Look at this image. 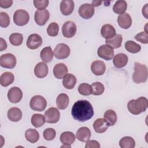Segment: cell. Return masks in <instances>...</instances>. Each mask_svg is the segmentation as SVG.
Segmentation results:
<instances>
[{
    "label": "cell",
    "instance_id": "obj_1",
    "mask_svg": "<svg viewBox=\"0 0 148 148\" xmlns=\"http://www.w3.org/2000/svg\"><path fill=\"white\" fill-rule=\"evenodd\" d=\"M71 114L75 120L84 122L92 118L94 110L90 102L87 100H79L73 104Z\"/></svg>",
    "mask_w": 148,
    "mask_h": 148
},
{
    "label": "cell",
    "instance_id": "obj_2",
    "mask_svg": "<svg viewBox=\"0 0 148 148\" xmlns=\"http://www.w3.org/2000/svg\"><path fill=\"white\" fill-rule=\"evenodd\" d=\"M148 107V100L146 98L140 97L136 99H131L127 103L129 112L134 115H138L146 111Z\"/></svg>",
    "mask_w": 148,
    "mask_h": 148
},
{
    "label": "cell",
    "instance_id": "obj_3",
    "mask_svg": "<svg viewBox=\"0 0 148 148\" xmlns=\"http://www.w3.org/2000/svg\"><path fill=\"white\" fill-rule=\"evenodd\" d=\"M147 67L146 65L138 62L134 63V73L132 75V80L139 84L145 83L147 79Z\"/></svg>",
    "mask_w": 148,
    "mask_h": 148
},
{
    "label": "cell",
    "instance_id": "obj_4",
    "mask_svg": "<svg viewBox=\"0 0 148 148\" xmlns=\"http://www.w3.org/2000/svg\"><path fill=\"white\" fill-rule=\"evenodd\" d=\"M47 106V102L45 98L41 95H35L30 100L29 106L35 111L42 112Z\"/></svg>",
    "mask_w": 148,
    "mask_h": 148
},
{
    "label": "cell",
    "instance_id": "obj_5",
    "mask_svg": "<svg viewBox=\"0 0 148 148\" xmlns=\"http://www.w3.org/2000/svg\"><path fill=\"white\" fill-rule=\"evenodd\" d=\"M13 21L18 26H24L26 25L29 20L28 13L24 10H17L13 14Z\"/></svg>",
    "mask_w": 148,
    "mask_h": 148
},
{
    "label": "cell",
    "instance_id": "obj_6",
    "mask_svg": "<svg viewBox=\"0 0 148 148\" xmlns=\"http://www.w3.org/2000/svg\"><path fill=\"white\" fill-rule=\"evenodd\" d=\"M16 57L11 53H6L0 57V65L5 68L12 69L16 65Z\"/></svg>",
    "mask_w": 148,
    "mask_h": 148
},
{
    "label": "cell",
    "instance_id": "obj_7",
    "mask_svg": "<svg viewBox=\"0 0 148 148\" xmlns=\"http://www.w3.org/2000/svg\"><path fill=\"white\" fill-rule=\"evenodd\" d=\"M70 48L65 43L58 44L54 50V56L57 59H65L68 57L70 54Z\"/></svg>",
    "mask_w": 148,
    "mask_h": 148
},
{
    "label": "cell",
    "instance_id": "obj_8",
    "mask_svg": "<svg viewBox=\"0 0 148 148\" xmlns=\"http://www.w3.org/2000/svg\"><path fill=\"white\" fill-rule=\"evenodd\" d=\"M46 121L48 123L54 124L57 123L60 117L59 110L56 108H50L45 112Z\"/></svg>",
    "mask_w": 148,
    "mask_h": 148
},
{
    "label": "cell",
    "instance_id": "obj_9",
    "mask_svg": "<svg viewBox=\"0 0 148 148\" xmlns=\"http://www.w3.org/2000/svg\"><path fill=\"white\" fill-rule=\"evenodd\" d=\"M76 25L72 21H66L62 27V33L64 37L69 38L73 37L76 32Z\"/></svg>",
    "mask_w": 148,
    "mask_h": 148
},
{
    "label": "cell",
    "instance_id": "obj_10",
    "mask_svg": "<svg viewBox=\"0 0 148 148\" xmlns=\"http://www.w3.org/2000/svg\"><path fill=\"white\" fill-rule=\"evenodd\" d=\"M98 56L105 60H110L114 56L113 49L107 45H103L98 49Z\"/></svg>",
    "mask_w": 148,
    "mask_h": 148
},
{
    "label": "cell",
    "instance_id": "obj_11",
    "mask_svg": "<svg viewBox=\"0 0 148 148\" xmlns=\"http://www.w3.org/2000/svg\"><path fill=\"white\" fill-rule=\"evenodd\" d=\"M79 14L81 17L84 19H89L94 14V8L90 3H84L79 8Z\"/></svg>",
    "mask_w": 148,
    "mask_h": 148
},
{
    "label": "cell",
    "instance_id": "obj_12",
    "mask_svg": "<svg viewBox=\"0 0 148 148\" xmlns=\"http://www.w3.org/2000/svg\"><path fill=\"white\" fill-rule=\"evenodd\" d=\"M50 17V13L46 9L38 10L35 12L34 14V19L36 23L40 25H44L49 20Z\"/></svg>",
    "mask_w": 148,
    "mask_h": 148
},
{
    "label": "cell",
    "instance_id": "obj_13",
    "mask_svg": "<svg viewBox=\"0 0 148 148\" xmlns=\"http://www.w3.org/2000/svg\"><path fill=\"white\" fill-rule=\"evenodd\" d=\"M23 97V92L21 90L17 87H12L8 92V98L12 103L19 102Z\"/></svg>",
    "mask_w": 148,
    "mask_h": 148
},
{
    "label": "cell",
    "instance_id": "obj_14",
    "mask_svg": "<svg viewBox=\"0 0 148 148\" xmlns=\"http://www.w3.org/2000/svg\"><path fill=\"white\" fill-rule=\"evenodd\" d=\"M42 44V39L41 36L36 34L30 35L27 40V46L30 49H36Z\"/></svg>",
    "mask_w": 148,
    "mask_h": 148
},
{
    "label": "cell",
    "instance_id": "obj_15",
    "mask_svg": "<svg viewBox=\"0 0 148 148\" xmlns=\"http://www.w3.org/2000/svg\"><path fill=\"white\" fill-rule=\"evenodd\" d=\"M60 141L64 145L61 147H71L72 145L75 141V136L71 131H65L62 132L60 135Z\"/></svg>",
    "mask_w": 148,
    "mask_h": 148
},
{
    "label": "cell",
    "instance_id": "obj_16",
    "mask_svg": "<svg viewBox=\"0 0 148 148\" xmlns=\"http://www.w3.org/2000/svg\"><path fill=\"white\" fill-rule=\"evenodd\" d=\"M117 23L123 29L129 28L132 24V18L130 15L127 13H124L120 14L117 17Z\"/></svg>",
    "mask_w": 148,
    "mask_h": 148
},
{
    "label": "cell",
    "instance_id": "obj_17",
    "mask_svg": "<svg viewBox=\"0 0 148 148\" xmlns=\"http://www.w3.org/2000/svg\"><path fill=\"white\" fill-rule=\"evenodd\" d=\"M49 72V69L47 64L43 62L38 63L34 68V74L38 78H43L46 77Z\"/></svg>",
    "mask_w": 148,
    "mask_h": 148
},
{
    "label": "cell",
    "instance_id": "obj_18",
    "mask_svg": "<svg viewBox=\"0 0 148 148\" xmlns=\"http://www.w3.org/2000/svg\"><path fill=\"white\" fill-rule=\"evenodd\" d=\"M74 2L72 0H62L60 3V10L62 14H71L74 9Z\"/></svg>",
    "mask_w": 148,
    "mask_h": 148
},
{
    "label": "cell",
    "instance_id": "obj_19",
    "mask_svg": "<svg viewBox=\"0 0 148 148\" xmlns=\"http://www.w3.org/2000/svg\"><path fill=\"white\" fill-rule=\"evenodd\" d=\"M91 70L95 75L101 76L105 73L106 66L105 63L102 61H95L91 65Z\"/></svg>",
    "mask_w": 148,
    "mask_h": 148
},
{
    "label": "cell",
    "instance_id": "obj_20",
    "mask_svg": "<svg viewBox=\"0 0 148 148\" xmlns=\"http://www.w3.org/2000/svg\"><path fill=\"white\" fill-rule=\"evenodd\" d=\"M68 68L63 63L56 64L53 70L54 77L58 79H62L68 73Z\"/></svg>",
    "mask_w": 148,
    "mask_h": 148
},
{
    "label": "cell",
    "instance_id": "obj_21",
    "mask_svg": "<svg viewBox=\"0 0 148 148\" xmlns=\"http://www.w3.org/2000/svg\"><path fill=\"white\" fill-rule=\"evenodd\" d=\"M101 34L106 39H111L116 35L115 28L110 24L103 25L101 29Z\"/></svg>",
    "mask_w": 148,
    "mask_h": 148
},
{
    "label": "cell",
    "instance_id": "obj_22",
    "mask_svg": "<svg viewBox=\"0 0 148 148\" xmlns=\"http://www.w3.org/2000/svg\"><path fill=\"white\" fill-rule=\"evenodd\" d=\"M128 58L127 56L124 53H119L114 56L113 62L115 67L121 68L124 67L128 62Z\"/></svg>",
    "mask_w": 148,
    "mask_h": 148
},
{
    "label": "cell",
    "instance_id": "obj_23",
    "mask_svg": "<svg viewBox=\"0 0 148 148\" xmlns=\"http://www.w3.org/2000/svg\"><path fill=\"white\" fill-rule=\"evenodd\" d=\"M91 131L86 127H83L80 128L76 132V138L81 142H87L91 137Z\"/></svg>",
    "mask_w": 148,
    "mask_h": 148
},
{
    "label": "cell",
    "instance_id": "obj_24",
    "mask_svg": "<svg viewBox=\"0 0 148 148\" xmlns=\"http://www.w3.org/2000/svg\"><path fill=\"white\" fill-rule=\"evenodd\" d=\"M109 127V125L103 118L97 119L93 123L94 130L98 134L105 132L108 130Z\"/></svg>",
    "mask_w": 148,
    "mask_h": 148
},
{
    "label": "cell",
    "instance_id": "obj_25",
    "mask_svg": "<svg viewBox=\"0 0 148 148\" xmlns=\"http://www.w3.org/2000/svg\"><path fill=\"white\" fill-rule=\"evenodd\" d=\"M62 79L63 86L66 89L71 90L73 88L76 84V77L71 73H67Z\"/></svg>",
    "mask_w": 148,
    "mask_h": 148
},
{
    "label": "cell",
    "instance_id": "obj_26",
    "mask_svg": "<svg viewBox=\"0 0 148 148\" xmlns=\"http://www.w3.org/2000/svg\"><path fill=\"white\" fill-rule=\"evenodd\" d=\"M7 116L9 120L17 122L20 121L22 118V112L18 108L13 107L8 110Z\"/></svg>",
    "mask_w": 148,
    "mask_h": 148
},
{
    "label": "cell",
    "instance_id": "obj_27",
    "mask_svg": "<svg viewBox=\"0 0 148 148\" xmlns=\"http://www.w3.org/2000/svg\"><path fill=\"white\" fill-rule=\"evenodd\" d=\"M69 102V99L68 95L64 93L59 94L56 99L57 108L61 110L65 109L68 106Z\"/></svg>",
    "mask_w": 148,
    "mask_h": 148
},
{
    "label": "cell",
    "instance_id": "obj_28",
    "mask_svg": "<svg viewBox=\"0 0 148 148\" xmlns=\"http://www.w3.org/2000/svg\"><path fill=\"white\" fill-rule=\"evenodd\" d=\"M123 40L122 35L121 34H116L111 39H106V45L109 46L112 49H117L121 46Z\"/></svg>",
    "mask_w": 148,
    "mask_h": 148
},
{
    "label": "cell",
    "instance_id": "obj_29",
    "mask_svg": "<svg viewBox=\"0 0 148 148\" xmlns=\"http://www.w3.org/2000/svg\"><path fill=\"white\" fill-rule=\"evenodd\" d=\"M14 80V75L10 72H5L0 76V84L2 86L7 87L11 84Z\"/></svg>",
    "mask_w": 148,
    "mask_h": 148
},
{
    "label": "cell",
    "instance_id": "obj_30",
    "mask_svg": "<svg viewBox=\"0 0 148 148\" xmlns=\"http://www.w3.org/2000/svg\"><path fill=\"white\" fill-rule=\"evenodd\" d=\"M103 119L109 126H113L117 121V114L114 110L112 109L108 110L103 114Z\"/></svg>",
    "mask_w": 148,
    "mask_h": 148
},
{
    "label": "cell",
    "instance_id": "obj_31",
    "mask_svg": "<svg viewBox=\"0 0 148 148\" xmlns=\"http://www.w3.org/2000/svg\"><path fill=\"white\" fill-rule=\"evenodd\" d=\"M53 52L50 46L44 47L40 53V57L42 61L48 63L53 60Z\"/></svg>",
    "mask_w": 148,
    "mask_h": 148
},
{
    "label": "cell",
    "instance_id": "obj_32",
    "mask_svg": "<svg viewBox=\"0 0 148 148\" xmlns=\"http://www.w3.org/2000/svg\"><path fill=\"white\" fill-rule=\"evenodd\" d=\"M25 137L26 139L30 143H36L39 139V134L35 129L29 128L25 131Z\"/></svg>",
    "mask_w": 148,
    "mask_h": 148
},
{
    "label": "cell",
    "instance_id": "obj_33",
    "mask_svg": "<svg viewBox=\"0 0 148 148\" xmlns=\"http://www.w3.org/2000/svg\"><path fill=\"white\" fill-rule=\"evenodd\" d=\"M127 8V2L123 0L117 1L113 6V10L116 14H121L126 11Z\"/></svg>",
    "mask_w": 148,
    "mask_h": 148
},
{
    "label": "cell",
    "instance_id": "obj_34",
    "mask_svg": "<svg viewBox=\"0 0 148 148\" xmlns=\"http://www.w3.org/2000/svg\"><path fill=\"white\" fill-rule=\"evenodd\" d=\"M31 121L35 127L38 128L44 125L46 119L45 117L41 114H34L31 117Z\"/></svg>",
    "mask_w": 148,
    "mask_h": 148
},
{
    "label": "cell",
    "instance_id": "obj_35",
    "mask_svg": "<svg viewBox=\"0 0 148 148\" xmlns=\"http://www.w3.org/2000/svg\"><path fill=\"white\" fill-rule=\"evenodd\" d=\"M119 145L121 148H134L135 142L131 136H124L120 140Z\"/></svg>",
    "mask_w": 148,
    "mask_h": 148
},
{
    "label": "cell",
    "instance_id": "obj_36",
    "mask_svg": "<svg viewBox=\"0 0 148 148\" xmlns=\"http://www.w3.org/2000/svg\"><path fill=\"white\" fill-rule=\"evenodd\" d=\"M125 48L130 53H137L141 50V47L139 44L132 40H128L125 43Z\"/></svg>",
    "mask_w": 148,
    "mask_h": 148
},
{
    "label": "cell",
    "instance_id": "obj_37",
    "mask_svg": "<svg viewBox=\"0 0 148 148\" xmlns=\"http://www.w3.org/2000/svg\"><path fill=\"white\" fill-rule=\"evenodd\" d=\"M10 43L13 46H20L23 41V36L21 34L13 33L9 36Z\"/></svg>",
    "mask_w": 148,
    "mask_h": 148
},
{
    "label": "cell",
    "instance_id": "obj_38",
    "mask_svg": "<svg viewBox=\"0 0 148 148\" xmlns=\"http://www.w3.org/2000/svg\"><path fill=\"white\" fill-rule=\"evenodd\" d=\"M91 86L92 88L91 94H93L94 95H101L104 92V86L99 82L92 83Z\"/></svg>",
    "mask_w": 148,
    "mask_h": 148
},
{
    "label": "cell",
    "instance_id": "obj_39",
    "mask_svg": "<svg viewBox=\"0 0 148 148\" xmlns=\"http://www.w3.org/2000/svg\"><path fill=\"white\" fill-rule=\"evenodd\" d=\"M78 91L79 94L82 95H85V96L89 95L91 94V92H92L91 86L88 83H82L79 86Z\"/></svg>",
    "mask_w": 148,
    "mask_h": 148
},
{
    "label": "cell",
    "instance_id": "obj_40",
    "mask_svg": "<svg viewBox=\"0 0 148 148\" xmlns=\"http://www.w3.org/2000/svg\"><path fill=\"white\" fill-rule=\"evenodd\" d=\"M59 27L57 23L53 22L50 23L47 28V33L50 36H56L58 35Z\"/></svg>",
    "mask_w": 148,
    "mask_h": 148
},
{
    "label": "cell",
    "instance_id": "obj_41",
    "mask_svg": "<svg viewBox=\"0 0 148 148\" xmlns=\"http://www.w3.org/2000/svg\"><path fill=\"white\" fill-rule=\"evenodd\" d=\"M56 135V130L52 128H48L44 130L43 132V138L47 140H53Z\"/></svg>",
    "mask_w": 148,
    "mask_h": 148
},
{
    "label": "cell",
    "instance_id": "obj_42",
    "mask_svg": "<svg viewBox=\"0 0 148 148\" xmlns=\"http://www.w3.org/2000/svg\"><path fill=\"white\" fill-rule=\"evenodd\" d=\"M10 24V18L6 12L0 13V25L1 27L6 28Z\"/></svg>",
    "mask_w": 148,
    "mask_h": 148
},
{
    "label": "cell",
    "instance_id": "obj_43",
    "mask_svg": "<svg viewBox=\"0 0 148 148\" xmlns=\"http://www.w3.org/2000/svg\"><path fill=\"white\" fill-rule=\"evenodd\" d=\"M135 39L142 43L147 44L148 43V34L145 31L141 32L135 35Z\"/></svg>",
    "mask_w": 148,
    "mask_h": 148
},
{
    "label": "cell",
    "instance_id": "obj_44",
    "mask_svg": "<svg viewBox=\"0 0 148 148\" xmlns=\"http://www.w3.org/2000/svg\"><path fill=\"white\" fill-rule=\"evenodd\" d=\"M49 1L48 0H34V4L35 7L38 10L45 9L47 7Z\"/></svg>",
    "mask_w": 148,
    "mask_h": 148
},
{
    "label": "cell",
    "instance_id": "obj_45",
    "mask_svg": "<svg viewBox=\"0 0 148 148\" xmlns=\"http://www.w3.org/2000/svg\"><path fill=\"white\" fill-rule=\"evenodd\" d=\"M86 144L85 145L86 148H99L100 144L99 143L95 140H88L86 142Z\"/></svg>",
    "mask_w": 148,
    "mask_h": 148
},
{
    "label": "cell",
    "instance_id": "obj_46",
    "mask_svg": "<svg viewBox=\"0 0 148 148\" xmlns=\"http://www.w3.org/2000/svg\"><path fill=\"white\" fill-rule=\"evenodd\" d=\"M13 4V1L12 0H1L0 6L2 8H8Z\"/></svg>",
    "mask_w": 148,
    "mask_h": 148
},
{
    "label": "cell",
    "instance_id": "obj_47",
    "mask_svg": "<svg viewBox=\"0 0 148 148\" xmlns=\"http://www.w3.org/2000/svg\"><path fill=\"white\" fill-rule=\"evenodd\" d=\"M1 43H0V51H2L7 48V43L6 41L2 38H1Z\"/></svg>",
    "mask_w": 148,
    "mask_h": 148
},
{
    "label": "cell",
    "instance_id": "obj_48",
    "mask_svg": "<svg viewBox=\"0 0 148 148\" xmlns=\"http://www.w3.org/2000/svg\"><path fill=\"white\" fill-rule=\"evenodd\" d=\"M147 5L148 4H146V5L143 7V9H142V13H143V15H144V16L147 18Z\"/></svg>",
    "mask_w": 148,
    "mask_h": 148
},
{
    "label": "cell",
    "instance_id": "obj_49",
    "mask_svg": "<svg viewBox=\"0 0 148 148\" xmlns=\"http://www.w3.org/2000/svg\"><path fill=\"white\" fill-rule=\"evenodd\" d=\"M102 2V1H94L92 2V5L93 6H95V7L99 6L101 5Z\"/></svg>",
    "mask_w": 148,
    "mask_h": 148
}]
</instances>
